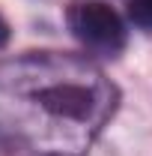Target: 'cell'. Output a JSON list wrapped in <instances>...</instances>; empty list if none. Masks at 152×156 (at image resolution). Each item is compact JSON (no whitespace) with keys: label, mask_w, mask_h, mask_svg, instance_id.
Masks as SVG:
<instances>
[{"label":"cell","mask_w":152,"mask_h":156,"mask_svg":"<svg viewBox=\"0 0 152 156\" xmlns=\"http://www.w3.org/2000/svg\"><path fill=\"white\" fill-rule=\"evenodd\" d=\"M114 111V84L81 57L33 51L0 66V120L45 153H84Z\"/></svg>","instance_id":"1"},{"label":"cell","mask_w":152,"mask_h":156,"mask_svg":"<svg viewBox=\"0 0 152 156\" xmlns=\"http://www.w3.org/2000/svg\"><path fill=\"white\" fill-rule=\"evenodd\" d=\"M66 24L72 36L101 54H116L125 45V27L114 9L101 0H75L66 9Z\"/></svg>","instance_id":"2"},{"label":"cell","mask_w":152,"mask_h":156,"mask_svg":"<svg viewBox=\"0 0 152 156\" xmlns=\"http://www.w3.org/2000/svg\"><path fill=\"white\" fill-rule=\"evenodd\" d=\"M128 18L143 27V30H152V0H131L128 3Z\"/></svg>","instance_id":"3"},{"label":"cell","mask_w":152,"mask_h":156,"mask_svg":"<svg viewBox=\"0 0 152 156\" xmlns=\"http://www.w3.org/2000/svg\"><path fill=\"white\" fill-rule=\"evenodd\" d=\"M6 42H9V24H6V21L0 18V48H3Z\"/></svg>","instance_id":"4"}]
</instances>
